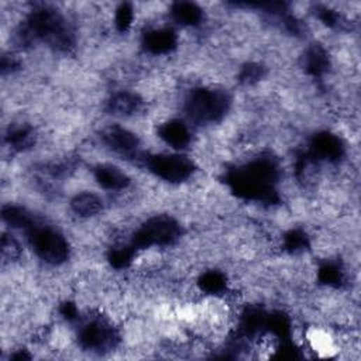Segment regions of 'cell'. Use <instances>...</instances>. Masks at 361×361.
I'll list each match as a JSON object with an SVG mask.
<instances>
[{
  "mask_svg": "<svg viewBox=\"0 0 361 361\" xmlns=\"http://www.w3.org/2000/svg\"><path fill=\"white\" fill-rule=\"evenodd\" d=\"M22 40H43L58 50H68L74 44V36L59 13L52 9L41 8L34 10L23 27Z\"/></svg>",
  "mask_w": 361,
  "mask_h": 361,
  "instance_id": "1",
  "label": "cell"
},
{
  "mask_svg": "<svg viewBox=\"0 0 361 361\" xmlns=\"http://www.w3.org/2000/svg\"><path fill=\"white\" fill-rule=\"evenodd\" d=\"M229 109L226 94L214 89H195L186 99L185 110L196 123L219 121Z\"/></svg>",
  "mask_w": 361,
  "mask_h": 361,
  "instance_id": "2",
  "label": "cell"
},
{
  "mask_svg": "<svg viewBox=\"0 0 361 361\" xmlns=\"http://www.w3.org/2000/svg\"><path fill=\"white\" fill-rule=\"evenodd\" d=\"M181 236L178 222L170 216H156L144 223L133 236L134 250L150 249L153 246H170Z\"/></svg>",
  "mask_w": 361,
  "mask_h": 361,
  "instance_id": "3",
  "label": "cell"
},
{
  "mask_svg": "<svg viewBox=\"0 0 361 361\" xmlns=\"http://www.w3.org/2000/svg\"><path fill=\"white\" fill-rule=\"evenodd\" d=\"M29 240L36 254L48 264H62L69 256V246L62 235L45 226H31Z\"/></svg>",
  "mask_w": 361,
  "mask_h": 361,
  "instance_id": "4",
  "label": "cell"
},
{
  "mask_svg": "<svg viewBox=\"0 0 361 361\" xmlns=\"http://www.w3.org/2000/svg\"><path fill=\"white\" fill-rule=\"evenodd\" d=\"M226 182L239 198L270 205L278 202V193L274 185H265L250 178L247 174L243 172L242 168L229 172Z\"/></svg>",
  "mask_w": 361,
  "mask_h": 361,
  "instance_id": "5",
  "label": "cell"
},
{
  "mask_svg": "<svg viewBox=\"0 0 361 361\" xmlns=\"http://www.w3.org/2000/svg\"><path fill=\"white\" fill-rule=\"evenodd\" d=\"M149 168L159 178L168 182H184L193 172V163L182 156L161 154L149 160Z\"/></svg>",
  "mask_w": 361,
  "mask_h": 361,
  "instance_id": "6",
  "label": "cell"
},
{
  "mask_svg": "<svg viewBox=\"0 0 361 361\" xmlns=\"http://www.w3.org/2000/svg\"><path fill=\"white\" fill-rule=\"evenodd\" d=\"M119 336L116 330L103 321H91L80 332V343L87 350L103 351L116 347Z\"/></svg>",
  "mask_w": 361,
  "mask_h": 361,
  "instance_id": "7",
  "label": "cell"
},
{
  "mask_svg": "<svg viewBox=\"0 0 361 361\" xmlns=\"http://www.w3.org/2000/svg\"><path fill=\"white\" fill-rule=\"evenodd\" d=\"M311 157L323 161H337L344 154L341 140L332 133H319L311 141Z\"/></svg>",
  "mask_w": 361,
  "mask_h": 361,
  "instance_id": "8",
  "label": "cell"
},
{
  "mask_svg": "<svg viewBox=\"0 0 361 361\" xmlns=\"http://www.w3.org/2000/svg\"><path fill=\"white\" fill-rule=\"evenodd\" d=\"M103 141L110 150L123 156L134 154L138 149V138L135 137V134L119 126L108 128L103 133Z\"/></svg>",
  "mask_w": 361,
  "mask_h": 361,
  "instance_id": "9",
  "label": "cell"
},
{
  "mask_svg": "<svg viewBox=\"0 0 361 361\" xmlns=\"http://www.w3.org/2000/svg\"><path fill=\"white\" fill-rule=\"evenodd\" d=\"M144 48L152 54H165L175 48L177 36L170 29H157L144 36Z\"/></svg>",
  "mask_w": 361,
  "mask_h": 361,
  "instance_id": "10",
  "label": "cell"
},
{
  "mask_svg": "<svg viewBox=\"0 0 361 361\" xmlns=\"http://www.w3.org/2000/svg\"><path fill=\"white\" fill-rule=\"evenodd\" d=\"M159 135L174 149H185L191 142V133L179 120H171L160 126Z\"/></svg>",
  "mask_w": 361,
  "mask_h": 361,
  "instance_id": "11",
  "label": "cell"
},
{
  "mask_svg": "<svg viewBox=\"0 0 361 361\" xmlns=\"http://www.w3.org/2000/svg\"><path fill=\"white\" fill-rule=\"evenodd\" d=\"M95 178L102 188L109 191H121L130 184L128 177L112 165H99L95 170Z\"/></svg>",
  "mask_w": 361,
  "mask_h": 361,
  "instance_id": "12",
  "label": "cell"
},
{
  "mask_svg": "<svg viewBox=\"0 0 361 361\" xmlns=\"http://www.w3.org/2000/svg\"><path fill=\"white\" fill-rule=\"evenodd\" d=\"M71 207L78 216L91 218V216H95L102 210L103 200L96 193L84 192L71 200Z\"/></svg>",
  "mask_w": 361,
  "mask_h": 361,
  "instance_id": "13",
  "label": "cell"
},
{
  "mask_svg": "<svg viewBox=\"0 0 361 361\" xmlns=\"http://www.w3.org/2000/svg\"><path fill=\"white\" fill-rule=\"evenodd\" d=\"M267 321H268V314H265L258 308H250L242 316V322H240L242 333L246 336L258 334L267 330Z\"/></svg>",
  "mask_w": 361,
  "mask_h": 361,
  "instance_id": "14",
  "label": "cell"
},
{
  "mask_svg": "<svg viewBox=\"0 0 361 361\" xmlns=\"http://www.w3.org/2000/svg\"><path fill=\"white\" fill-rule=\"evenodd\" d=\"M141 99L131 92L116 94L109 102V110L117 116H130L138 110Z\"/></svg>",
  "mask_w": 361,
  "mask_h": 361,
  "instance_id": "15",
  "label": "cell"
},
{
  "mask_svg": "<svg viewBox=\"0 0 361 361\" xmlns=\"http://www.w3.org/2000/svg\"><path fill=\"white\" fill-rule=\"evenodd\" d=\"M305 68L314 77L319 78V77L325 75L329 69L327 52L319 45L311 47L305 57Z\"/></svg>",
  "mask_w": 361,
  "mask_h": 361,
  "instance_id": "16",
  "label": "cell"
},
{
  "mask_svg": "<svg viewBox=\"0 0 361 361\" xmlns=\"http://www.w3.org/2000/svg\"><path fill=\"white\" fill-rule=\"evenodd\" d=\"M171 13L174 20L182 26H196L202 22L203 17L200 8L189 2L175 3L171 9Z\"/></svg>",
  "mask_w": 361,
  "mask_h": 361,
  "instance_id": "17",
  "label": "cell"
},
{
  "mask_svg": "<svg viewBox=\"0 0 361 361\" xmlns=\"http://www.w3.org/2000/svg\"><path fill=\"white\" fill-rule=\"evenodd\" d=\"M3 221L16 229H30L31 226H34V221L31 218V214L19 206H13V205H8L3 207L2 212Z\"/></svg>",
  "mask_w": 361,
  "mask_h": 361,
  "instance_id": "18",
  "label": "cell"
},
{
  "mask_svg": "<svg viewBox=\"0 0 361 361\" xmlns=\"http://www.w3.org/2000/svg\"><path fill=\"white\" fill-rule=\"evenodd\" d=\"M198 283L203 293L214 295V294H221L226 290L228 281H226V277L219 271H207L200 275Z\"/></svg>",
  "mask_w": 361,
  "mask_h": 361,
  "instance_id": "19",
  "label": "cell"
},
{
  "mask_svg": "<svg viewBox=\"0 0 361 361\" xmlns=\"http://www.w3.org/2000/svg\"><path fill=\"white\" fill-rule=\"evenodd\" d=\"M8 142L13 150L23 152L33 146V142H34L33 130L27 126L15 127L13 130H10V133L8 135Z\"/></svg>",
  "mask_w": 361,
  "mask_h": 361,
  "instance_id": "20",
  "label": "cell"
},
{
  "mask_svg": "<svg viewBox=\"0 0 361 361\" xmlns=\"http://www.w3.org/2000/svg\"><path fill=\"white\" fill-rule=\"evenodd\" d=\"M267 332L272 333L274 336H277L282 340H286L291 334V322L281 312L268 315Z\"/></svg>",
  "mask_w": 361,
  "mask_h": 361,
  "instance_id": "21",
  "label": "cell"
},
{
  "mask_svg": "<svg viewBox=\"0 0 361 361\" xmlns=\"http://www.w3.org/2000/svg\"><path fill=\"white\" fill-rule=\"evenodd\" d=\"M283 246L290 253H300L309 247V239L302 230H291L285 235Z\"/></svg>",
  "mask_w": 361,
  "mask_h": 361,
  "instance_id": "22",
  "label": "cell"
},
{
  "mask_svg": "<svg viewBox=\"0 0 361 361\" xmlns=\"http://www.w3.org/2000/svg\"><path fill=\"white\" fill-rule=\"evenodd\" d=\"M318 278L325 285L339 286L343 282V271L337 264L327 263L319 268Z\"/></svg>",
  "mask_w": 361,
  "mask_h": 361,
  "instance_id": "23",
  "label": "cell"
},
{
  "mask_svg": "<svg viewBox=\"0 0 361 361\" xmlns=\"http://www.w3.org/2000/svg\"><path fill=\"white\" fill-rule=\"evenodd\" d=\"M134 254H135V250L131 246L115 249L109 254V261H110L112 267H115L117 270H123L131 264Z\"/></svg>",
  "mask_w": 361,
  "mask_h": 361,
  "instance_id": "24",
  "label": "cell"
},
{
  "mask_svg": "<svg viewBox=\"0 0 361 361\" xmlns=\"http://www.w3.org/2000/svg\"><path fill=\"white\" fill-rule=\"evenodd\" d=\"M134 10L128 3H123L116 12V27L119 31H127L133 23Z\"/></svg>",
  "mask_w": 361,
  "mask_h": 361,
  "instance_id": "25",
  "label": "cell"
},
{
  "mask_svg": "<svg viewBox=\"0 0 361 361\" xmlns=\"http://www.w3.org/2000/svg\"><path fill=\"white\" fill-rule=\"evenodd\" d=\"M263 75H264L263 66H260L257 64H249L240 72V81L243 84H254V82L260 81L263 78Z\"/></svg>",
  "mask_w": 361,
  "mask_h": 361,
  "instance_id": "26",
  "label": "cell"
},
{
  "mask_svg": "<svg viewBox=\"0 0 361 361\" xmlns=\"http://www.w3.org/2000/svg\"><path fill=\"white\" fill-rule=\"evenodd\" d=\"M2 251H3V256H9L10 258H15L20 254V246L13 237L5 236L2 242Z\"/></svg>",
  "mask_w": 361,
  "mask_h": 361,
  "instance_id": "27",
  "label": "cell"
},
{
  "mask_svg": "<svg viewBox=\"0 0 361 361\" xmlns=\"http://www.w3.org/2000/svg\"><path fill=\"white\" fill-rule=\"evenodd\" d=\"M319 19L329 27H339L340 26V16L329 9H319L318 12Z\"/></svg>",
  "mask_w": 361,
  "mask_h": 361,
  "instance_id": "28",
  "label": "cell"
},
{
  "mask_svg": "<svg viewBox=\"0 0 361 361\" xmlns=\"http://www.w3.org/2000/svg\"><path fill=\"white\" fill-rule=\"evenodd\" d=\"M59 311H61V315L68 321H75L78 318V309L74 304H71V302L64 304Z\"/></svg>",
  "mask_w": 361,
  "mask_h": 361,
  "instance_id": "29",
  "label": "cell"
},
{
  "mask_svg": "<svg viewBox=\"0 0 361 361\" xmlns=\"http://www.w3.org/2000/svg\"><path fill=\"white\" fill-rule=\"evenodd\" d=\"M12 358H13V360H26V358H30V355H29V354H26L24 351H19V353L13 354V355H12Z\"/></svg>",
  "mask_w": 361,
  "mask_h": 361,
  "instance_id": "30",
  "label": "cell"
}]
</instances>
